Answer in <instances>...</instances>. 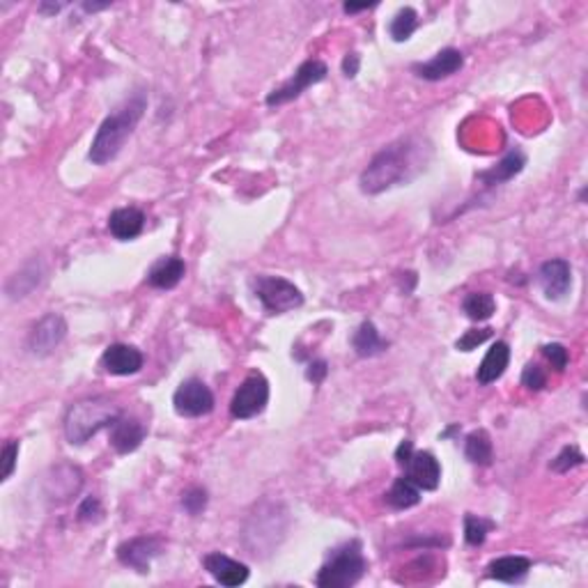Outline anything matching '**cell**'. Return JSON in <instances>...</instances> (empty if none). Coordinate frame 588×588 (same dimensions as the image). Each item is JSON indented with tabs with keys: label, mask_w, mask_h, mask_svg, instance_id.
Segmentation results:
<instances>
[{
	"label": "cell",
	"mask_w": 588,
	"mask_h": 588,
	"mask_svg": "<svg viewBox=\"0 0 588 588\" xmlns=\"http://www.w3.org/2000/svg\"><path fill=\"white\" fill-rule=\"evenodd\" d=\"M145 364V357L139 348L127 345V342H115L108 345L102 357V365L108 374L115 377H129V374L140 373Z\"/></svg>",
	"instance_id": "obj_15"
},
{
	"label": "cell",
	"mask_w": 588,
	"mask_h": 588,
	"mask_svg": "<svg viewBox=\"0 0 588 588\" xmlns=\"http://www.w3.org/2000/svg\"><path fill=\"white\" fill-rule=\"evenodd\" d=\"M538 283L550 301H561L573 290V267L563 257H551L538 269Z\"/></svg>",
	"instance_id": "obj_12"
},
{
	"label": "cell",
	"mask_w": 588,
	"mask_h": 588,
	"mask_svg": "<svg viewBox=\"0 0 588 588\" xmlns=\"http://www.w3.org/2000/svg\"><path fill=\"white\" fill-rule=\"evenodd\" d=\"M63 7H64L63 3H55V5H51V3H42V5H39V12H42V14H58Z\"/></svg>",
	"instance_id": "obj_42"
},
{
	"label": "cell",
	"mask_w": 588,
	"mask_h": 588,
	"mask_svg": "<svg viewBox=\"0 0 588 588\" xmlns=\"http://www.w3.org/2000/svg\"><path fill=\"white\" fill-rule=\"evenodd\" d=\"M108 433H111V437L108 439H111V446L115 449V453L129 455L134 453V450L143 444L147 430H145V425L139 421V418L124 416L122 414V416L108 428Z\"/></svg>",
	"instance_id": "obj_18"
},
{
	"label": "cell",
	"mask_w": 588,
	"mask_h": 588,
	"mask_svg": "<svg viewBox=\"0 0 588 588\" xmlns=\"http://www.w3.org/2000/svg\"><path fill=\"white\" fill-rule=\"evenodd\" d=\"M203 567L212 575V577H214L216 584H221V586L235 588L241 586V584H247L248 579L247 563L235 561V559L221 554V551H212V554H207V557L203 559Z\"/></svg>",
	"instance_id": "obj_17"
},
{
	"label": "cell",
	"mask_w": 588,
	"mask_h": 588,
	"mask_svg": "<svg viewBox=\"0 0 588 588\" xmlns=\"http://www.w3.org/2000/svg\"><path fill=\"white\" fill-rule=\"evenodd\" d=\"M39 281H42V272H39L35 265H28L21 273H14L10 279V283H7L5 288L7 297H10V299H21L30 290L38 288Z\"/></svg>",
	"instance_id": "obj_29"
},
{
	"label": "cell",
	"mask_w": 588,
	"mask_h": 588,
	"mask_svg": "<svg viewBox=\"0 0 588 588\" xmlns=\"http://www.w3.org/2000/svg\"><path fill=\"white\" fill-rule=\"evenodd\" d=\"M79 519L80 522H99V519H102V515H104V508H102V501H99V499L97 497H86L83 499V501H80V506H79Z\"/></svg>",
	"instance_id": "obj_36"
},
{
	"label": "cell",
	"mask_w": 588,
	"mask_h": 588,
	"mask_svg": "<svg viewBox=\"0 0 588 588\" xmlns=\"http://www.w3.org/2000/svg\"><path fill=\"white\" fill-rule=\"evenodd\" d=\"M490 338H492V329H490V326H485V329H469V332H465V336L458 338L455 348L460 349V352H471V349H476L478 345H483V342L490 340Z\"/></svg>",
	"instance_id": "obj_34"
},
{
	"label": "cell",
	"mask_w": 588,
	"mask_h": 588,
	"mask_svg": "<svg viewBox=\"0 0 588 588\" xmlns=\"http://www.w3.org/2000/svg\"><path fill=\"white\" fill-rule=\"evenodd\" d=\"M465 67V54L458 48H441L433 60L428 63H416L412 67L414 74L423 80H441L449 76L458 74Z\"/></svg>",
	"instance_id": "obj_16"
},
{
	"label": "cell",
	"mask_w": 588,
	"mask_h": 588,
	"mask_svg": "<svg viewBox=\"0 0 588 588\" xmlns=\"http://www.w3.org/2000/svg\"><path fill=\"white\" fill-rule=\"evenodd\" d=\"M522 386L529 391H542L547 386V373L538 364H526L522 373Z\"/></svg>",
	"instance_id": "obj_35"
},
{
	"label": "cell",
	"mask_w": 588,
	"mask_h": 588,
	"mask_svg": "<svg viewBox=\"0 0 588 588\" xmlns=\"http://www.w3.org/2000/svg\"><path fill=\"white\" fill-rule=\"evenodd\" d=\"M352 348L357 352V357L361 358H373L380 357L389 349V340H384L380 333V329L373 324V322H361L358 329L352 336Z\"/></svg>",
	"instance_id": "obj_24"
},
{
	"label": "cell",
	"mask_w": 588,
	"mask_h": 588,
	"mask_svg": "<svg viewBox=\"0 0 588 588\" xmlns=\"http://www.w3.org/2000/svg\"><path fill=\"white\" fill-rule=\"evenodd\" d=\"M584 462H586V458H584V453L577 446H566V449L550 462V469L557 471V474H567V471L575 469V466H582Z\"/></svg>",
	"instance_id": "obj_31"
},
{
	"label": "cell",
	"mask_w": 588,
	"mask_h": 588,
	"mask_svg": "<svg viewBox=\"0 0 588 588\" xmlns=\"http://www.w3.org/2000/svg\"><path fill=\"white\" fill-rule=\"evenodd\" d=\"M433 147L423 136H405L396 143L386 145L373 156L365 171L358 177V187L368 196H377L393 187L412 182L418 172L425 171Z\"/></svg>",
	"instance_id": "obj_1"
},
{
	"label": "cell",
	"mask_w": 588,
	"mask_h": 588,
	"mask_svg": "<svg viewBox=\"0 0 588 588\" xmlns=\"http://www.w3.org/2000/svg\"><path fill=\"white\" fill-rule=\"evenodd\" d=\"M329 74V67H326L322 60H306V63L299 64V70L294 71L288 80H285L281 88H273L272 92L267 95V106H283V104L294 102V99H299L310 86H315V83H322Z\"/></svg>",
	"instance_id": "obj_8"
},
{
	"label": "cell",
	"mask_w": 588,
	"mask_h": 588,
	"mask_svg": "<svg viewBox=\"0 0 588 588\" xmlns=\"http://www.w3.org/2000/svg\"><path fill=\"white\" fill-rule=\"evenodd\" d=\"M80 487H83V474H80L79 466L58 465L48 474L46 483H44V492H46L48 501L67 503L80 492Z\"/></svg>",
	"instance_id": "obj_14"
},
{
	"label": "cell",
	"mask_w": 588,
	"mask_h": 588,
	"mask_svg": "<svg viewBox=\"0 0 588 588\" xmlns=\"http://www.w3.org/2000/svg\"><path fill=\"white\" fill-rule=\"evenodd\" d=\"M122 416V409L113 398L95 396L79 400L67 409L63 421L64 437L71 446H83L95 437L99 430L111 428L113 423Z\"/></svg>",
	"instance_id": "obj_3"
},
{
	"label": "cell",
	"mask_w": 588,
	"mask_h": 588,
	"mask_svg": "<svg viewBox=\"0 0 588 588\" xmlns=\"http://www.w3.org/2000/svg\"><path fill=\"white\" fill-rule=\"evenodd\" d=\"M253 294H256L260 304L265 306L267 313L272 315H283L290 310L304 306V294L294 283H290L283 276H269V273H260L251 281Z\"/></svg>",
	"instance_id": "obj_6"
},
{
	"label": "cell",
	"mask_w": 588,
	"mask_h": 588,
	"mask_svg": "<svg viewBox=\"0 0 588 588\" xmlns=\"http://www.w3.org/2000/svg\"><path fill=\"white\" fill-rule=\"evenodd\" d=\"M368 561L364 557V545L358 541L342 542L329 554L315 575L320 588H352L364 579Z\"/></svg>",
	"instance_id": "obj_4"
},
{
	"label": "cell",
	"mask_w": 588,
	"mask_h": 588,
	"mask_svg": "<svg viewBox=\"0 0 588 588\" xmlns=\"http://www.w3.org/2000/svg\"><path fill=\"white\" fill-rule=\"evenodd\" d=\"M16 460H19V441H16V439H10V441L3 446V474H0L3 481H7V478L14 474Z\"/></svg>",
	"instance_id": "obj_37"
},
{
	"label": "cell",
	"mask_w": 588,
	"mask_h": 588,
	"mask_svg": "<svg viewBox=\"0 0 588 588\" xmlns=\"http://www.w3.org/2000/svg\"><path fill=\"white\" fill-rule=\"evenodd\" d=\"M531 566L533 563L526 557H499L487 566V577L503 584H517L529 575Z\"/></svg>",
	"instance_id": "obj_23"
},
{
	"label": "cell",
	"mask_w": 588,
	"mask_h": 588,
	"mask_svg": "<svg viewBox=\"0 0 588 588\" xmlns=\"http://www.w3.org/2000/svg\"><path fill=\"white\" fill-rule=\"evenodd\" d=\"M67 338V322L58 313H48L32 326L28 336V349L38 357H48Z\"/></svg>",
	"instance_id": "obj_11"
},
{
	"label": "cell",
	"mask_w": 588,
	"mask_h": 588,
	"mask_svg": "<svg viewBox=\"0 0 588 588\" xmlns=\"http://www.w3.org/2000/svg\"><path fill=\"white\" fill-rule=\"evenodd\" d=\"M184 273H187V265L182 257H161L147 272V283L156 290H172L182 283Z\"/></svg>",
	"instance_id": "obj_22"
},
{
	"label": "cell",
	"mask_w": 588,
	"mask_h": 588,
	"mask_svg": "<svg viewBox=\"0 0 588 588\" xmlns=\"http://www.w3.org/2000/svg\"><path fill=\"white\" fill-rule=\"evenodd\" d=\"M508 364H510V345L506 340H497L492 348L487 349L485 358H483L481 365H478V373H476L478 384L487 386L492 384V382L501 380L506 368H508Z\"/></svg>",
	"instance_id": "obj_19"
},
{
	"label": "cell",
	"mask_w": 588,
	"mask_h": 588,
	"mask_svg": "<svg viewBox=\"0 0 588 588\" xmlns=\"http://www.w3.org/2000/svg\"><path fill=\"white\" fill-rule=\"evenodd\" d=\"M402 469H405V476L425 492H434L441 483V465L430 450H414Z\"/></svg>",
	"instance_id": "obj_13"
},
{
	"label": "cell",
	"mask_w": 588,
	"mask_h": 588,
	"mask_svg": "<svg viewBox=\"0 0 588 588\" xmlns=\"http://www.w3.org/2000/svg\"><path fill=\"white\" fill-rule=\"evenodd\" d=\"M386 503L396 510L414 508V506L421 503V490H418V487L407 476H400L393 485H391L389 492H386Z\"/></svg>",
	"instance_id": "obj_26"
},
{
	"label": "cell",
	"mask_w": 588,
	"mask_h": 588,
	"mask_svg": "<svg viewBox=\"0 0 588 588\" xmlns=\"http://www.w3.org/2000/svg\"><path fill=\"white\" fill-rule=\"evenodd\" d=\"M182 508L187 510L191 517L203 513L207 508V490L205 487H189L187 492L182 494Z\"/></svg>",
	"instance_id": "obj_32"
},
{
	"label": "cell",
	"mask_w": 588,
	"mask_h": 588,
	"mask_svg": "<svg viewBox=\"0 0 588 588\" xmlns=\"http://www.w3.org/2000/svg\"><path fill=\"white\" fill-rule=\"evenodd\" d=\"M108 5H92V3H83V10L86 12H99V10H106Z\"/></svg>",
	"instance_id": "obj_43"
},
{
	"label": "cell",
	"mask_w": 588,
	"mask_h": 588,
	"mask_svg": "<svg viewBox=\"0 0 588 588\" xmlns=\"http://www.w3.org/2000/svg\"><path fill=\"white\" fill-rule=\"evenodd\" d=\"M361 70V55L358 54H348L342 58V74L348 76V79H354Z\"/></svg>",
	"instance_id": "obj_39"
},
{
	"label": "cell",
	"mask_w": 588,
	"mask_h": 588,
	"mask_svg": "<svg viewBox=\"0 0 588 588\" xmlns=\"http://www.w3.org/2000/svg\"><path fill=\"white\" fill-rule=\"evenodd\" d=\"M418 28V14L414 7H402L398 10V14L391 19L389 23V35L393 38V42H407L412 38Z\"/></svg>",
	"instance_id": "obj_28"
},
{
	"label": "cell",
	"mask_w": 588,
	"mask_h": 588,
	"mask_svg": "<svg viewBox=\"0 0 588 588\" xmlns=\"http://www.w3.org/2000/svg\"><path fill=\"white\" fill-rule=\"evenodd\" d=\"M214 393L198 377H191V380L182 382L180 389L175 391L172 396V407L175 412L184 418H200L212 414L214 409Z\"/></svg>",
	"instance_id": "obj_9"
},
{
	"label": "cell",
	"mask_w": 588,
	"mask_h": 588,
	"mask_svg": "<svg viewBox=\"0 0 588 588\" xmlns=\"http://www.w3.org/2000/svg\"><path fill=\"white\" fill-rule=\"evenodd\" d=\"M326 374H329V364H326L324 358H315V361H310L308 368H306V377H308L313 384H322Z\"/></svg>",
	"instance_id": "obj_38"
},
{
	"label": "cell",
	"mask_w": 588,
	"mask_h": 588,
	"mask_svg": "<svg viewBox=\"0 0 588 588\" xmlns=\"http://www.w3.org/2000/svg\"><path fill=\"white\" fill-rule=\"evenodd\" d=\"M414 453V441L412 439H402L400 441V446H398V450H396V462L398 465H405L407 462V458H409V455Z\"/></svg>",
	"instance_id": "obj_40"
},
{
	"label": "cell",
	"mask_w": 588,
	"mask_h": 588,
	"mask_svg": "<svg viewBox=\"0 0 588 588\" xmlns=\"http://www.w3.org/2000/svg\"><path fill=\"white\" fill-rule=\"evenodd\" d=\"M525 166H526V155L515 147V150H510L508 155L499 161L492 171L478 172L476 180L483 184V187H499V184L510 182L515 175H519V172L525 171Z\"/></svg>",
	"instance_id": "obj_20"
},
{
	"label": "cell",
	"mask_w": 588,
	"mask_h": 588,
	"mask_svg": "<svg viewBox=\"0 0 588 588\" xmlns=\"http://www.w3.org/2000/svg\"><path fill=\"white\" fill-rule=\"evenodd\" d=\"M373 7H377V3H373V5H352V3H345V5H342V10H345V14H357V12L373 10Z\"/></svg>",
	"instance_id": "obj_41"
},
{
	"label": "cell",
	"mask_w": 588,
	"mask_h": 588,
	"mask_svg": "<svg viewBox=\"0 0 588 588\" xmlns=\"http://www.w3.org/2000/svg\"><path fill=\"white\" fill-rule=\"evenodd\" d=\"M465 458L471 465L490 466L494 460L492 437L485 430H474L465 437Z\"/></svg>",
	"instance_id": "obj_25"
},
{
	"label": "cell",
	"mask_w": 588,
	"mask_h": 588,
	"mask_svg": "<svg viewBox=\"0 0 588 588\" xmlns=\"http://www.w3.org/2000/svg\"><path fill=\"white\" fill-rule=\"evenodd\" d=\"M465 315L474 322H487L497 313V301L490 292H469L462 301Z\"/></svg>",
	"instance_id": "obj_27"
},
{
	"label": "cell",
	"mask_w": 588,
	"mask_h": 588,
	"mask_svg": "<svg viewBox=\"0 0 588 588\" xmlns=\"http://www.w3.org/2000/svg\"><path fill=\"white\" fill-rule=\"evenodd\" d=\"M285 515L288 513H285L281 503L269 501V510H265V503L257 506V510L247 522V529H244V542L256 538V542L248 545L253 557H263V554H269L273 547H279L285 535V526H288Z\"/></svg>",
	"instance_id": "obj_5"
},
{
	"label": "cell",
	"mask_w": 588,
	"mask_h": 588,
	"mask_svg": "<svg viewBox=\"0 0 588 588\" xmlns=\"http://www.w3.org/2000/svg\"><path fill=\"white\" fill-rule=\"evenodd\" d=\"M494 529V522L485 517H478L474 513L465 515V541L471 547H481L487 541V533Z\"/></svg>",
	"instance_id": "obj_30"
},
{
	"label": "cell",
	"mask_w": 588,
	"mask_h": 588,
	"mask_svg": "<svg viewBox=\"0 0 588 588\" xmlns=\"http://www.w3.org/2000/svg\"><path fill=\"white\" fill-rule=\"evenodd\" d=\"M164 550H166V542L161 535H139V538L124 541L115 554H118V561L124 567H131L136 573L145 575L150 573L152 561L161 557Z\"/></svg>",
	"instance_id": "obj_10"
},
{
	"label": "cell",
	"mask_w": 588,
	"mask_h": 588,
	"mask_svg": "<svg viewBox=\"0 0 588 588\" xmlns=\"http://www.w3.org/2000/svg\"><path fill=\"white\" fill-rule=\"evenodd\" d=\"M269 402V382L263 373H248V377L235 391L231 400V416L237 421H248L256 418L267 409Z\"/></svg>",
	"instance_id": "obj_7"
},
{
	"label": "cell",
	"mask_w": 588,
	"mask_h": 588,
	"mask_svg": "<svg viewBox=\"0 0 588 588\" xmlns=\"http://www.w3.org/2000/svg\"><path fill=\"white\" fill-rule=\"evenodd\" d=\"M145 214L136 207H120L108 216V232L120 241H131L143 232Z\"/></svg>",
	"instance_id": "obj_21"
},
{
	"label": "cell",
	"mask_w": 588,
	"mask_h": 588,
	"mask_svg": "<svg viewBox=\"0 0 588 588\" xmlns=\"http://www.w3.org/2000/svg\"><path fill=\"white\" fill-rule=\"evenodd\" d=\"M145 108H147V95L145 90H136L99 124L90 152H88L95 166H106L122 152L127 140L134 136L136 127L143 120Z\"/></svg>",
	"instance_id": "obj_2"
},
{
	"label": "cell",
	"mask_w": 588,
	"mask_h": 588,
	"mask_svg": "<svg viewBox=\"0 0 588 588\" xmlns=\"http://www.w3.org/2000/svg\"><path fill=\"white\" fill-rule=\"evenodd\" d=\"M541 352L557 373H563V370L567 368V364H570V352L563 348L561 342H547V345L541 348Z\"/></svg>",
	"instance_id": "obj_33"
}]
</instances>
